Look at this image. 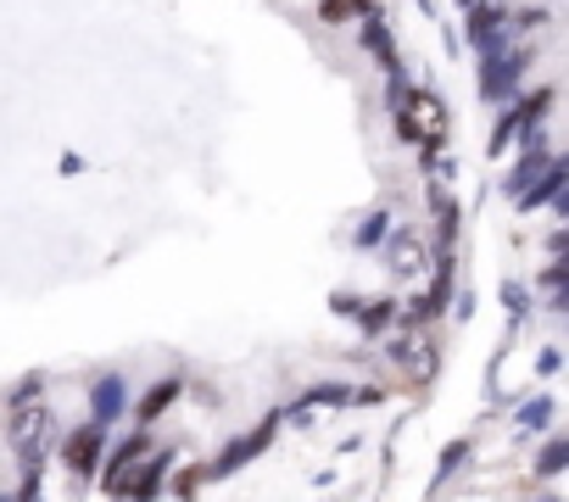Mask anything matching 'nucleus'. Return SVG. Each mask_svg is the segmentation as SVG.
Masks as SVG:
<instances>
[{"mask_svg":"<svg viewBox=\"0 0 569 502\" xmlns=\"http://www.w3.org/2000/svg\"><path fill=\"white\" fill-rule=\"evenodd\" d=\"M157 474H162L157 446H151L146 435H134V441L118 452V463H112V474H107V491H118V496H146V491L157 485Z\"/></svg>","mask_w":569,"mask_h":502,"instance_id":"obj_1","label":"nucleus"},{"mask_svg":"<svg viewBox=\"0 0 569 502\" xmlns=\"http://www.w3.org/2000/svg\"><path fill=\"white\" fill-rule=\"evenodd\" d=\"M441 129H447L441 101H436V96H413V101H408V112H402V134H408V140H419V145H436V140H441Z\"/></svg>","mask_w":569,"mask_h":502,"instance_id":"obj_2","label":"nucleus"},{"mask_svg":"<svg viewBox=\"0 0 569 502\" xmlns=\"http://www.w3.org/2000/svg\"><path fill=\"white\" fill-rule=\"evenodd\" d=\"M96 452H101V430L68 435V469H73V474H90V469H96Z\"/></svg>","mask_w":569,"mask_h":502,"instance_id":"obj_3","label":"nucleus"},{"mask_svg":"<svg viewBox=\"0 0 569 502\" xmlns=\"http://www.w3.org/2000/svg\"><path fill=\"white\" fill-rule=\"evenodd\" d=\"M419 263H425V245H419L413 234H402V240H397V269H402V274H413Z\"/></svg>","mask_w":569,"mask_h":502,"instance_id":"obj_4","label":"nucleus"},{"mask_svg":"<svg viewBox=\"0 0 569 502\" xmlns=\"http://www.w3.org/2000/svg\"><path fill=\"white\" fill-rule=\"evenodd\" d=\"M363 7V0H330V7H325V18L336 23V18H347V12H358Z\"/></svg>","mask_w":569,"mask_h":502,"instance_id":"obj_5","label":"nucleus"},{"mask_svg":"<svg viewBox=\"0 0 569 502\" xmlns=\"http://www.w3.org/2000/svg\"><path fill=\"white\" fill-rule=\"evenodd\" d=\"M96 402H101V413H112L118 408V380H101V396Z\"/></svg>","mask_w":569,"mask_h":502,"instance_id":"obj_6","label":"nucleus"},{"mask_svg":"<svg viewBox=\"0 0 569 502\" xmlns=\"http://www.w3.org/2000/svg\"><path fill=\"white\" fill-rule=\"evenodd\" d=\"M173 391H179V385H173V380H168V385H162V391H151V402H146V419H151V413H157V408H162V402H173Z\"/></svg>","mask_w":569,"mask_h":502,"instance_id":"obj_7","label":"nucleus"},{"mask_svg":"<svg viewBox=\"0 0 569 502\" xmlns=\"http://www.w3.org/2000/svg\"><path fill=\"white\" fill-rule=\"evenodd\" d=\"M563 458H569V446H552V452H547V458H541V474H552V469H558V463H563Z\"/></svg>","mask_w":569,"mask_h":502,"instance_id":"obj_8","label":"nucleus"}]
</instances>
